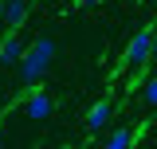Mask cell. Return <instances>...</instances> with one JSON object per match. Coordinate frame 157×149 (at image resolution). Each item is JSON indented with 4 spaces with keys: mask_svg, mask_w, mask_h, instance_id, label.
Returning a JSON list of instances; mask_svg holds the SVG:
<instances>
[{
    "mask_svg": "<svg viewBox=\"0 0 157 149\" xmlns=\"http://www.w3.org/2000/svg\"><path fill=\"white\" fill-rule=\"evenodd\" d=\"M24 20H28V0H4V20H0V24H8V28L16 32Z\"/></svg>",
    "mask_w": 157,
    "mask_h": 149,
    "instance_id": "cell-6",
    "label": "cell"
},
{
    "mask_svg": "<svg viewBox=\"0 0 157 149\" xmlns=\"http://www.w3.org/2000/svg\"><path fill=\"white\" fill-rule=\"evenodd\" d=\"M141 102H145V106H157V74H153V78H145V86H141Z\"/></svg>",
    "mask_w": 157,
    "mask_h": 149,
    "instance_id": "cell-8",
    "label": "cell"
},
{
    "mask_svg": "<svg viewBox=\"0 0 157 149\" xmlns=\"http://www.w3.org/2000/svg\"><path fill=\"white\" fill-rule=\"evenodd\" d=\"M82 4H98V0H82Z\"/></svg>",
    "mask_w": 157,
    "mask_h": 149,
    "instance_id": "cell-11",
    "label": "cell"
},
{
    "mask_svg": "<svg viewBox=\"0 0 157 149\" xmlns=\"http://www.w3.org/2000/svg\"><path fill=\"white\" fill-rule=\"evenodd\" d=\"M0 20H4V0H0Z\"/></svg>",
    "mask_w": 157,
    "mask_h": 149,
    "instance_id": "cell-10",
    "label": "cell"
},
{
    "mask_svg": "<svg viewBox=\"0 0 157 149\" xmlns=\"http://www.w3.org/2000/svg\"><path fill=\"white\" fill-rule=\"evenodd\" d=\"M43 4H47V0H43Z\"/></svg>",
    "mask_w": 157,
    "mask_h": 149,
    "instance_id": "cell-12",
    "label": "cell"
},
{
    "mask_svg": "<svg viewBox=\"0 0 157 149\" xmlns=\"http://www.w3.org/2000/svg\"><path fill=\"white\" fill-rule=\"evenodd\" d=\"M55 39L51 36H39V39H32L28 47H24V55H20V78L24 82H39L43 74H47V67H51V59H55Z\"/></svg>",
    "mask_w": 157,
    "mask_h": 149,
    "instance_id": "cell-1",
    "label": "cell"
},
{
    "mask_svg": "<svg viewBox=\"0 0 157 149\" xmlns=\"http://www.w3.org/2000/svg\"><path fill=\"white\" fill-rule=\"evenodd\" d=\"M24 47H28V43H24V39H20L16 32H8V36L0 39V63H4V67H12V63H20V55H24Z\"/></svg>",
    "mask_w": 157,
    "mask_h": 149,
    "instance_id": "cell-5",
    "label": "cell"
},
{
    "mask_svg": "<svg viewBox=\"0 0 157 149\" xmlns=\"http://www.w3.org/2000/svg\"><path fill=\"white\" fill-rule=\"evenodd\" d=\"M149 59H153V28H141V32H134L130 47H126V67L130 71H145Z\"/></svg>",
    "mask_w": 157,
    "mask_h": 149,
    "instance_id": "cell-2",
    "label": "cell"
},
{
    "mask_svg": "<svg viewBox=\"0 0 157 149\" xmlns=\"http://www.w3.org/2000/svg\"><path fill=\"white\" fill-rule=\"evenodd\" d=\"M153 59H157V28H153Z\"/></svg>",
    "mask_w": 157,
    "mask_h": 149,
    "instance_id": "cell-9",
    "label": "cell"
},
{
    "mask_svg": "<svg viewBox=\"0 0 157 149\" xmlns=\"http://www.w3.org/2000/svg\"><path fill=\"white\" fill-rule=\"evenodd\" d=\"M134 141H137V133L126 130V126H114V130L106 133V149H130Z\"/></svg>",
    "mask_w": 157,
    "mask_h": 149,
    "instance_id": "cell-7",
    "label": "cell"
},
{
    "mask_svg": "<svg viewBox=\"0 0 157 149\" xmlns=\"http://www.w3.org/2000/svg\"><path fill=\"white\" fill-rule=\"evenodd\" d=\"M110 114H114V98H98L94 106L86 110V118H82V126L90 133H102L106 126H110Z\"/></svg>",
    "mask_w": 157,
    "mask_h": 149,
    "instance_id": "cell-4",
    "label": "cell"
},
{
    "mask_svg": "<svg viewBox=\"0 0 157 149\" xmlns=\"http://www.w3.org/2000/svg\"><path fill=\"white\" fill-rule=\"evenodd\" d=\"M24 114H28L32 122H47V118L55 114V98H51L47 90H32L28 102H24Z\"/></svg>",
    "mask_w": 157,
    "mask_h": 149,
    "instance_id": "cell-3",
    "label": "cell"
}]
</instances>
